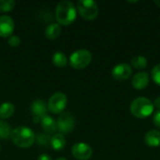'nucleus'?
<instances>
[{
  "label": "nucleus",
  "instance_id": "a211bd4d",
  "mask_svg": "<svg viewBox=\"0 0 160 160\" xmlns=\"http://www.w3.org/2000/svg\"><path fill=\"white\" fill-rule=\"evenodd\" d=\"M52 61L53 63V65L57 68H65L68 65V57L66 56V54L63 52H55L52 55Z\"/></svg>",
  "mask_w": 160,
  "mask_h": 160
},
{
  "label": "nucleus",
  "instance_id": "f8f14e48",
  "mask_svg": "<svg viewBox=\"0 0 160 160\" xmlns=\"http://www.w3.org/2000/svg\"><path fill=\"white\" fill-rule=\"evenodd\" d=\"M149 74L145 71L142 72H138L137 74H135L132 77L131 80V84L133 86V88L137 89V90H142L144 88H146L149 84Z\"/></svg>",
  "mask_w": 160,
  "mask_h": 160
},
{
  "label": "nucleus",
  "instance_id": "6e6552de",
  "mask_svg": "<svg viewBox=\"0 0 160 160\" xmlns=\"http://www.w3.org/2000/svg\"><path fill=\"white\" fill-rule=\"evenodd\" d=\"M71 153L76 159L88 160L93 156V149L85 142H77L72 146Z\"/></svg>",
  "mask_w": 160,
  "mask_h": 160
},
{
  "label": "nucleus",
  "instance_id": "dca6fc26",
  "mask_svg": "<svg viewBox=\"0 0 160 160\" xmlns=\"http://www.w3.org/2000/svg\"><path fill=\"white\" fill-rule=\"evenodd\" d=\"M51 146L55 151H62L66 146V139L63 134L56 133L51 138Z\"/></svg>",
  "mask_w": 160,
  "mask_h": 160
},
{
  "label": "nucleus",
  "instance_id": "7ed1b4c3",
  "mask_svg": "<svg viewBox=\"0 0 160 160\" xmlns=\"http://www.w3.org/2000/svg\"><path fill=\"white\" fill-rule=\"evenodd\" d=\"M154 102L144 97L135 98L130 104V112L136 118L143 119L150 116L154 112Z\"/></svg>",
  "mask_w": 160,
  "mask_h": 160
},
{
  "label": "nucleus",
  "instance_id": "f257e3e1",
  "mask_svg": "<svg viewBox=\"0 0 160 160\" xmlns=\"http://www.w3.org/2000/svg\"><path fill=\"white\" fill-rule=\"evenodd\" d=\"M77 17V8L70 1L64 0L57 4L55 8V18L57 23L62 25L71 24Z\"/></svg>",
  "mask_w": 160,
  "mask_h": 160
},
{
  "label": "nucleus",
  "instance_id": "4468645a",
  "mask_svg": "<svg viewBox=\"0 0 160 160\" xmlns=\"http://www.w3.org/2000/svg\"><path fill=\"white\" fill-rule=\"evenodd\" d=\"M144 142L150 147L160 146V130L152 129L144 135Z\"/></svg>",
  "mask_w": 160,
  "mask_h": 160
},
{
  "label": "nucleus",
  "instance_id": "c756f323",
  "mask_svg": "<svg viewBox=\"0 0 160 160\" xmlns=\"http://www.w3.org/2000/svg\"><path fill=\"white\" fill-rule=\"evenodd\" d=\"M0 150H1V146H0Z\"/></svg>",
  "mask_w": 160,
  "mask_h": 160
},
{
  "label": "nucleus",
  "instance_id": "423d86ee",
  "mask_svg": "<svg viewBox=\"0 0 160 160\" xmlns=\"http://www.w3.org/2000/svg\"><path fill=\"white\" fill-rule=\"evenodd\" d=\"M67 103H68L67 96L62 92H57V93H54L52 96H51V98H49L47 107L51 112L58 114L66 109Z\"/></svg>",
  "mask_w": 160,
  "mask_h": 160
},
{
  "label": "nucleus",
  "instance_id": "4be33fe9",
  "mask_svg": "<svg viewBox=\"0 0 160 160\" xmlns=\"http://www.w3.org/2000/svg\"><path fill=\"white\" fill-rule=\"evenodd\" d=\"M151 76L154 82L160 86V64H158L153 68L151 71Z\"/></svg>",
  "mask_w": 160,
  "mask_h": 160
},
{
  "label": "nucleus",
  "instance_id": "393cba45",
  "mask_svg": "<svg viewBox=\"0 0 160 160\" xmlns=\"http://www.w3.org/2000/svg\"><path fill=\"white\" fill-rule=\"evenodd\" d=\"M153 123L154 125L160 128V110L157 111L155 113H154V116H153Z\"/></svg>",
  "mask_w": 160,
  "mask_h": 160
},
{
  "label": "nucleus",
  "instance_id": "f3484780",
  "mask_svg": "<svg viewBox=\"0 0 160 160\" xmlns=\"http://www.w3.org/2000/svg\"><path fill=\"white\" fill-rule=\"evenodd\" d=\"M15 112V106L11 102H4L0 105V118L8 119Z\"/></svg>",
  "mask_w": 160,
  "mask_h": 160
},
{
  "label": "nucleus",
  "instance_id": "2eb2a0df",
  "mask_svg": "<svg viewBox=\"0 0 160 160\" xmlns=\"http://www.w3.org/2000/svg\"><path fill=\"white\" fill-rule=\"evenodd\" d=\"M61 30L62 29H61V26L59 23L52 22L46 27V29L44 31V35L48 39H55L61 34Z\"/></svg>",
  "mask_w": 160,
  "mask_h": 160
},
{
  "label": "nucleus",
  "instance_id": "aec40b11",
  "mask_svg": "<svg viewBox=\"0 0 160 160\" xmlns=\"http://www.w3.org/2000/svg\"><path fill=\"white\" fill-rule=\"evenodd\" d=\"M131 65L136 69H144V68H146V67L148 65V62H147L146 57L139 55V56H135V57L132 58Z\"/></svg>",
  "mask_w": 160,
  "mask_h": 160
},
{
  "label": "nucleus",
  "instance_id": "cd10ccee",
  "mask_svg": "<svg viewBox=\"0 0 160 160\" xmlns=\"http://www.w3.org/2000/svg\"><path fill=\"white\" fill-rule=\"evenodd\" d=\"M155 4H156L158 8H160V0H155Z\"/></svg>",
  "mask_w": 160,
  "mask_h": 160
},
{
  "label": "nucleus",
  "instance_id": "6ab92c4d",
  "mask_svg": "<svg viewBox=\"0 0 160 160\" xmlns=\"http://www.w3.org/2000/svg\"><path fill=\"white\" fill-rule=\"evenodd\" d=\"M11 132V126L8 122L0 120V140H7L10 138Z\"/></svg>",
  "mask_w": 160,
  "mask_h": 160
},
{
  "label": "nucleus",
  "instance_id": "b1692460",
  "mask_svg": "<svg viewBox=\"0 0 160 160\" xmlns=\"http://www.w3.org/2000/svg\"><path fill=\"white\" fill-rule=\"evenodd\" d=\"M8 43L10 47H13V48L18 47L21 44V38L17 35H11L8 38Z\"/></svg>",
  "mask_w": 160,
  "mask_h": 160
},
{
  "label": "nucleus",
  "instance_id": "9d476101",
  "mask_svg": "<svg viewBox=\"0 0 160 160\" xmlns=\"http://www.w3.org/2000/svg\"><path fill=\"white\" fill-rule=\"evenodd\" d=\"M15 28V22L13 19L8 15L0 16V37L9 38Z\"/></svg>",
  "mask_w": 160,
  "mask_h": 160
},
{
  "label": "nucleus",
  "instance_id": "bb28decb",
  "mask_svg": "<svg viewBox=\"0 0 160 160\" xmlns=\"http://www.w3.org/2000/svg\"><path fill=\"white\" fill-rule=\"evenodd\" d=\"M154 106H155L156 108H158V110H160V97H158V98L155 99V101H154Z\"/></svg>",
  "mask_w": 160,
  "mask_h": 160
},
{
  "label": "nucleus",
  "instance_id": "9b49d317",
  "mask_svg": "<svg viewBox=\"0 0 160 160\" xmlns=\"http://www.w3.org/2000/svg\"><path fill=\"white\" fill-rule=\"evenodd\" d=\"M31 112L34 115V123L39 122L40 119L46 115L47 111H48V107L47 104L45 103L44 100L42 99H36L33 101V103L31 104Z\"/></svg>",
  "mask_w": 160,
  "mask_h": 160
},
{
  "label": "nucleus",
  "instance_id": "1a4fd4ad",
  "mask_svg": "<svg viewBox=\"0 0 160 160\" xmlns=\"http://www.w3.org/2000/svg\"><path fill=\"white\" fill-rule=\"evenodd\" d=\"M112 75L113 79L118 82L126 81L132 75L131 66L128 63H120L113 67L112 70Z\"/></svg>",
  "mask_w": 160,
  "mask_h": 160
},
{
  "label": "nucleus",
  "instance_id": "c85d7f7f",
  "mask_svg": "<svg viewBox=\"0 0 160 160\" xmlns=\"http://www.w3.org/2000/svg\"><path fill=\"white\" fill-rule=\"evenodd\" d=\"M55 160H68L67 158H58L57 159H55Z\"/></svg>",
  "mask_w": 160,
  "mask_h": 160
},
{
  "label": "nucleus",
  "instance_id": "5701e85b",
  "mask_svg": "<svg viewBox=\"0 0 160 160\" xmlns=\"http://www.w3.org/2000/svg\"><path fill=\"white\" fill-rule=\"evenodd\" d=\"M38 141V143L41 146H48L51 142V138L43 133H40L38 135V138H36Z\"/></svg>",
  "mask_w": 160,
  "mask_h": 160
},
{
  "label": "nucleus",
  "instance_id": "ddd939ff",
  "mask_svg": "<svg viewBox=\"0 0 160 160\" xmlns=\"http://www.w3.org/2000/svg\"><path fill=\"white\" fill-rule=\"evenodd\" d=\"M41 128L48 134H52L57 130V123L56 121L50 115L46 114L40 119Z\"/></svg>",
  "mask_w": 160,
  "mask_h": 160
},
{
  "label": "nucleus",
  "instance_id": "a878e982",
  "mask_svg": "<svg viewBox=\"0 0 160 160\" xmlns=\"http://www.w3.org/2000/svg\"><path fill=\"white\" fill-rule=\"evenodd\" d=\"M38 160H52V159L51 156H49V155H47V154H42V155H40V156L38 158Z\"/></svg>",
  "mask_w": 160,
  "mask_h": 160
},
{
  "label": "nucleus",
  "instance_id": "39448f33",
  "mask_svg": "<svg viewBox=\"0 0 160 160\" xmlns=\"http://www.w3.org/2000/svg\"><path fill=\"white\" fill-rule=\"evenodd\" d=\"M77 10L82 18L87 21L95 20L98 15V6L93 0H80L77 3Z\"/></svg>",
  "mask_w": 160,
  "mask_h": 160
},
{
  "label": "nucleus",
  "instance_id": "412c9836",
  "mask_svg": "<svg viewBox=\"0 0 160 160\" xmlns=\"http://www.w3.org/2000/svg\"><path fill=\"white\" fill-rule=\"evenodd\" d=\"M16 6L15 1L13 0H0V11L1 12H9Z\"/></svg>",
  "mask_w": 160,
  "mask_h": 160
},
{
  "label": "nucleus",
  "instance_id": "f03ea898",
  "mask_svg": "<svg viewBox=\"0 0 160 160\" xmlns=\"http://www.w3.org/2000/svg\"><path fill=\"white\" fill-rule=\"evenodd\" d=\"M10 139L16 146L20 148H29L35 143L36 135L28 127H18L12 129Z\"/></svg>",
  "mask_w": 160,
  "mask_h": 160
},
{
  "label": "nucleus",
  "instance_id": "20e7f679",
  "mask_svg": "<svg viewBox=\"0 0 160 160\" xmlns=\"http://www.w3.org/2000/svg\"><path fill=\"white\" fill-rule=\"evenodd\" d=\"M92 53L85 49H80L72 52L69 57V65L75 69H83L90 65Z\"/></svg>",
  "mask_w": 160,
  "mask_h": 160
},
{
  "label": "nucleus",
  "instance_id": "0eeeda50",
  "mask_svg": "<svg viewBox=\"0 0 160 160\" xmlns=\"http://www.w3.org/2000/svg\"><path fill=\"white\" fill-rule=\"evenodd\" d=\"M57 129L61 134L71 132L75 128V118L69 112H63L57 120Z\"/></svg>",
  "mask_w": 160,
  "mask_h": 160
}]
</instances>
